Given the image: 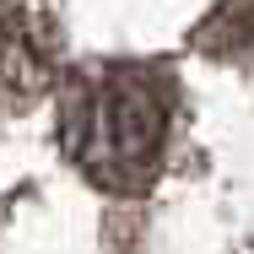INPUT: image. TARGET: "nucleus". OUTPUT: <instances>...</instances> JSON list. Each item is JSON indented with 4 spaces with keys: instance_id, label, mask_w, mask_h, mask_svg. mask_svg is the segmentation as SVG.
Here are the masks:
<instances>
[{
    "instance_id": "f257e3e1",
    "label": "nucleus",
    "mask_w": 254,
    "mask_h": 254,
    "mask_svg": "<svg viewBox=\"0 0 254 254\" xmlns=\"http://www.w3.org/2000/svg\"><path fill=\"white\" fill-rule=\"evenodd\" d=\"M168 87L152 70L103 65L81 70L60 92V141L65 157L114 195H141L162 168L168 146Z\"/></svg>"
},
{
    "instance_id": "f03ea898",
    "label": "nucleus",
    "mask_w": 254,
    "mask_h": 254,
    "mask_svg": "<svg viewBox=\"0 0 254 254\" xmlns=\"http://www.w3.org/2000/svg\"><path fill=\"white\" fill-rule=\"evenodd\" d=\"M60 33L38 0H0V108H33L54 81Z\"/></svg>"
},
{
    "instance_id": "7ed1b4c3",
    "label": "nucleus",
    "mask_w": 254,
    "mask_h": 254,
    "mask_svg": "<svg viewBox=\"0 0 254 254\" xmlns=\"http://www.w3.org/2000/svg\"><path fill=\"white\" fill-rule=\"evenodd\" d=\"M195 38H200L205 54H238V49H249V44H254V0H227Z\"/></svg>"
}]
</instances>
